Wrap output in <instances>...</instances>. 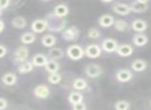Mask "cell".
<instances>
[{
    "label": "cell",
    "mask_w": 151,
    "mask_h": 110,
    "mask_svg": "<svg viewBox=\"0 0 151 110\" xmlns=\"http://www.w3.org/2000/svg\"><path fill=\"white\" fill-rule=\"evenodd\" d=\"M73 110H87V106L84 102H81V103L73 105Z\"/></svg>",
    "instance_id": "33"
},
{
    "label": "cell",
    "mask_w": 151,
    "mask_h": 110,
    "mask_svg": "<svg viewBox=\"0 0 151 110\" xmlns=\"http://www.w3.org/2000/svg\"><path fill=\"white\" fill-rule=\"evenodd\" d=\"M3 30H4V23H3V22L0 20V33H1Z\"/></svg>",
    "instance_id": "37"
},
{
    "label": "cell",
    "mask_w": 151,
    "mask_h": 110,
    "mask_svg": "<svg viewBox=\"0 0 151 110\" xmlns=\"http://www.w3.org/2000/svg\"><path fill=\"white\" fill-rule=\"evenodd\" d=\"M83 95L80 93V92H71L70 94H69L68 96V102L71 104V105H75V104H78V103H81V102H83Z\"/></svg>",
    "instance_id": "27"
},
{
    "label": "cell",
    "mask_w": 151,
    "mask_h": 110,
    "mask_svg": "<svg viewBox=\"0 0 151 110\" xmlns=\"http://www.w3.org/2000/svg\"><path fill=\"white\" fill-rule=\"evenodd\" d=\"M45 68L46 70L48 71L49 73H58L59 69H60V65L57 61H54V60H49L47 62V64L45 65Z\"/></svg>",
    "instance_id": "26"
},
{
    "label": "cell",
    "mask_w": 151,
    "mask_h": 110,
    "mask_svg": "<svg viewBox=\"0 0 151 110\" xmlns=\"http://www.w3.org/2000/svg\"><path fill=\"white\" fill-rule=\"evenodd\" d=\"M47 57H49V60H54V61L61 60L64 57V52L60 48H52L49 50L48 56Z\"/></svg>",
    "instance_id": "17"
},
{
    "label": "cell",
    "mask_w": 151,
    "mask_h": 110,
    "mask_svg": "<svg viewBox=\"0 0 151 110\" xmlns=\"http://www.w3.org/2000/svg\"><path fill=\"white\" fill-rule=\"evenodd\" d=\"M87 35L90 39H99L101 37V33L99 30H97L96 28H90L87 32Z\"/></svg>",
    "instance_id": "32"
},
{
    "label": "cell",
    "mask_w": 151,
    "mask_h": 110,
    "mask_svg": "<svg viewBox=\"0 0 151 110\" xmlns=\"http://www.w3.org/2000/svg\"><path fill=\"white\" fill-rule=\"evenodd\" d=\"M33 94L38 99H47L50 96V89L46 84H38L34 89Z\"/></svg>",
    "instance_id": "11"
},
{
    "label": "cell",
    "mask_w": 151,
    "mask_h": 110,
    "mask_svg": "<svg viewBox=\"0 0 151 110\" xmlns=\"http://www.w3.org/2000/svg\"><path fill=\"white\" fill-rule=\"evenodd\" d=\"M66 55L70 60L79 61L85 56L84 48L79 44H71L66 48Z\"/></svg>",
    "instance_id": "2"
},
{
    "label": "cell",
    "mask_w": 151,
    "mask_h": 110,
    "mask_svg": "<svg viewBox=\"0 0 151 110\" xmlns=\"http://www.w3.org/2000/svg\"><path fill=\"white\" fill-rule=\"evenodd\" d=\"M49 61V58L44 54H36L32 58V65L34 67H45V65L47 64V62Z\"/></svg>",
    "instance_id": "16"
},
{
    "label": "cell",
    "mask_w": 151,
    "mask_h": 110,
    "mask_svg": "<svg viewBox=\"0 0 151 110\" xmlns=\"http://www.w3.org/2000/svg\"><path fill=\"white\" fill-rule=\"evenodd\" d=\"M132 72L128 69H120L116 72V79L117 81L121 83H125V82H128L132 79Z\"/></svg>",
    "instance_id": "9"
},
{
    "label": "cell",
    "mask_w": 151,
    "mask_h": 110,
    "mask_svg": "<svg viewBox=\"0 0 151 110\" xmlns=\"http://www.w3.org/2000/svg\"><path fill=\"white\" fill-rule=\"evenodd\" d=\"M101 2L103 3H112L113 1H112V0H108V1H101Z\"/></svg>",
    "instance_id": "38"
},
{
    "label": "cell",
    "mask_w": 151,
    "mask_h": 110,
    "mask_svg": "<svg viewBox=\"0 0 151 110\" xmlns=\"http://www.w3.org/2000/svg\"><path fill=\"white\" fill-rule=\"evenodd\" d=\"M85 72H86V75L89 78H97L103 73V69H101V67L99 64L90 63V64H88L86 66Z\"/></svg>",
    "instance_id": "7"
},
{
    "label": "cell",
    "mask_w": 151,
    "mask_h": 110,
    "mask_svg": "<svg viewBox=\"0 0 151 110\" xmlns=\"http://www.w3.org/2000/svg\"><path fill=\"white\" fill-rule=\"evenodd\" d=\"M2 82L4 83L7 87H12V85H15L17 83L18 80V76L13 72H7L5 74H3L2 78H1Z\"/></svg>",
    "instance_id": "19"
},
{
    "label": "cell",
    "mask_w": 151,
    "mask_h": 110,
    "mask_svg": "<svg viewBox=\"0 0 151 110\" xmlns=\"http://www.w3.org/2000/svg\"><path fill=\"white\" fill-rule=\"evenodd\" d=\"M112 9H113L114 13H117V15H119V16H127L130 13L129 5L126 4V3H122V2L114 3Z\"/></svg>",
    "instance_id": "10"
},
{
    "label": "cell",
    "mask_w": 151,
    "mask_h": 110,
    "mask_svg": "<svg viewBox=\"0 0 151 110\" xmlns=\"http://www.w3.org/2000/svg\"><path fill=\"white\" fill-rule=\"evenodd\" d=\"M113 26H114V28L119 32H125L126 30H128V28H129V24L126 21L121 20V19L116 20V21L114 22Z\"/></svg>",
    "instance_id": "29"
},
{
    "label": "cell",
    "mask_w": 151,
    "mask_h": 110,
    "mask_svg": "<svg viewBox=\"0 0 151 110\" xmlns=\"http://www.w3.org/2000/svg\"><path fill=\"white\" fill-rule=\"evenodd\" d=\"M53 13H54L57 17L63 18V19H64V18L69 13V9H68V6L65 4H58L55 6Z\"/></svg>",
    "instance_id": "23"
},
{
    "label": "cell",
    "mask_w": 151,
    "mask_h": 110,
    "mask_svg": "<svg viewBox=\"0 0 151 110\" xmlns=\"http://www.w3.org/2000/svg\"><path fill=\"white\" fill-rule=\"evenodd\" d=\"M116 53H117L118 56L125 58V57L132 56V53H134V48H132L130 44H126V43L121 44V45H118V48H117V50H116Z\"/></svg>",
    "instance_id": "15"
},
{
    "label": "cell",
    "mask_w": 151,
    "mask_h": 110,
    "mask_svg": "<svg viewBox=\"0 0 151 110\" xmlns=\"http://www.w3.org/2000/svg\"><path fill=\"white\" fill-rule=\"evenodd\" d=\"M80 37V30L77 26H70L62 32V38L65 41H76Z\"/></svg>",
    "instance_id": "3"
},
{
    "label": "cell",
    "mask_w": 151,
    "mask_h": 110,
    "mask_svg": "<svg viewBox=\"0 0 151 110\" xmlns=\"http://www.w3.org/2000/svg\"><path fill=\"white\" fill-rule=\"evenodd\" d=\"M33 68L34 66L32 65V63L29 62V61H26V62L20 64V66L18 67V72L20 74H27V73L31 72L33 70Z\"/></svg>",
    "instance_id": "28"
},
{
    "label": "cell",
    "mask_w": 151,
    "mask_h": 110,
    "mask_svg": "<svg viewBox=\"0 0 151 110\" xmlns=\"http://www.w3.org/2000/svg\"><path fill=\"white\" fill-rule=\"evenodd\" d=\"M12 25L16 29H24L27 26V21L22 16H18V17H15L12 20Z\"/></svg>",
    "instance_id": "24"
},
{
    "label": "cell",
    "mask_w": 151,
    "mask_h": 110,
    "mask_svg": "<svg viewBox=\"0 0 151 110\" xmlns=\"http://www.w3.org/2000/svg\"><path fill=\"white\" fill-rule=\"evenodd\" d=\"M31 30L33 33H44L47 30V25L45 20L37 19L32 22L31 24Z\"/></svg>",
    "instance_id": "13"
},
{
    "label": "cell",
    "mask_w": 151,
    "mask_h": 110,
    "mask_svg": "<svg viewBox=\"0 0 151 110\" xmlns=\"http://www.w3.org/2000/svg\"><path fill=\"white\" fill-rule=\"evenodd\" d=\"M85 52V56L89 59H96L99 58L101 55V48L99 45V44H89L86 48L84 50Z\"/></svg>",
    "instance_id": "8"
},
{
    "label": "cell",
    "mask_w": 151,
    "mask_h": 110,
    "mask_svg": "<svg viewBox=\"0 0 151 110\" xmlns=\"http://www.w3.org/2000/svg\"><path fill=\"white\" fill-rule=\"evenodd\" d=\"M48 81L51 84H58L61 81V75L59 73H51L48 76Z\"/></svg>",
    "instance_id": "31"
},
{
    "label": "cell",
    "mask_w": 151,
    "mask_h": 110,
    "mask_svg": "<svg viewBox=\"0 0 151 110\" xmlns=\"http://www.w3.org/2000/svg\"><path fill=\"white\" fill-rule=\"evenodd\" d=\"M150 106H151V101H150Z\"/></svg>",
    "instance_id": "40"
},
{
    "label": "cell",
    "mask_w": 151,
    "mask_h": 110,
    "mask_svg": "<svg viewBox=\"0 0 151 110\" xmlns=\"http://www.w3.org/2000/svg\"><path fill=\"white\" fill-rule=\"evenodd\" d=\"M114 17L109 13H106V15H103L99 17V25L103 28H110L114 25Z\"/></svg>",
    "instance_id": "14"
},
{
    "label": "cell",
    "mask_w": 151,
    "mask_h": 110,
    "mask_svg": "<svg viewBox=\"0 0 151 110\" xmlns=\"http://www.w3.org/2000/svg\"><path fill=\"white\" fill-rule=\"evenodd\" d=\"M88 84H87V81L84 78H76L73 81V89L76 91H84L87 89Z\"/></svg>",
    "instance_id": "25"
},
{
    "label": "cell",
    "mask_w": 151,
    "mask_h": 110,
    "mask_svg": "<svg viewBox=\"0 0 151 110\" xmlns=\"http://www.w3.org/2000/svg\"><path fill=\"white\" fill-rule=\"evenodd\" d=\"M45 22L47 25V30L53 33H62L66 29V20L63 18H59L54 13H50L45 18Z\"/></svg>",
    "instance_id": "1"
},
{
    "label": "cell",
    "mask_w": 151,
    "mask_h": 110,
    "mask_svg": "<svg viewBox=\"0 0 151 110\" xmlns=\"http://www.w3.org/2000/svg\"><path fill=\"white\" fill-rule=\"evenodd\" d=\"M101 50L106 53H116L118 48V42L116 39L113 38H105L101 42Z\"/></svg>",
    "instance_id": "6"
},
{
    "label": "cell",
    "mask_w": 151,
    "mask_h": 110,
    "mask_svg": "<svg viewBox=\"0 0 151 110\" xmlns=\"http://www.w3.org/2000/svg\"><path fill=\"white\" fill-rule=\"evenodd\" d=\"M132 69L134 72H143L144 70H146L147 68V63L146 61L142 60V59H136L132 62L130 65Z\"/></svg>",
    "instance_id": "20"
},
{
    "label": "cell",
    "mask_w": 151,
    "mask_h": 110,
    "mask_svg": "<svg viewBox=\"0 0 151 110\" xmlns=\"http://www.w3.org/2000/svg\"><path fill=\"white\" fill-rule=\"evenodd\" d=\"M36 39V36L33 32H25L21 35L20 40L24 45H28V44H32Z\"/></svg>",
    "instance_id": "22"
},
{
    "label": "cell",
    "mask_w": 151,
    "mask_h": 110,
    "mask_svg": "<svg viewBox=\"0 0 151 110\" xmlns=\"http://www.w3.org/2000/svg\"><path fill=\"white\" fill-rule=\"evenodd\" d=\"M57 42V39L53 34H46L42 37V43L44 46L46 48H52L53 46L56 44Z\"/></svg>",
    "instance_id": "21"
},
{
    "label": "cell",
    "mask_w": 151,
    "mask_h": 110,
    "mask_svg": "<svg viewBox=\"0 0 151 110\" xmlns=\"http://www.w3.org/2000/svg\"><path fill=\"white\" fill-rule=\"evenodd\" d=\"M11 4V1L9 0H0V11H3V9H7Z\"/></svg>",
    "instance_id": "34"
},
{
    "label": "cell",
    "mask_w": 151,
    "mask_h": 110,
    "mask_svg": "<svg viewBox=\"0 0 151 110\" xmlns=\"http://www.w3.org/2000/svg\"><path fill=\"white\" fill-rule=\"evenodd\" d=\"M1 15H2V11H0V17H1Z\"/></svg>",
    "instance_id": "39"
},
{
    "label": "cell",
    "mask_w": 151,
    "mask_h": 110,
    "mask_svg": "<svg viewBox=\"0 0 151 110\" xmlns=\"http://www.w3.org/2000/svg\"><path fill=\"white\" fill-rule=\"evenodd\" d=\"M6 54H7V48L4 45H2V44H0V59L6 56Z\"/></svg>",
    "instance_id": "36"
},
{
    "label": "cell",
    "mask_w": 151,
    "mask_h": 110,
    "mask_svg": "<svg viewBox=\"0 0 151 110\" xmlns=\"http://www.w3.org/2000/svg\"><path fill=\"white\" fill-rule=\"evenodd\" d=\"M114 108H115V110H129L130 103L125 100H119V101L115 102Z\"/></svg>",
    "instance_id": "30"
},
{
    "label": "cell",
    "mask_w": 151,
    "mask_h": 110,
    "mask_svg": "<svg viewBox=\"0 0 151 110\" xmlns=\"http://www.w3.org/2000/svg\"><path fill=\"white\" fill-rule=\"evenodd\" d=\"M149 6L148 0H136L129 4L130 13H143L147 11Z\"/></svg>",
    "instance_id": "4"
},
{
    "label": "cell",
    "mask_w": 151,
    "mask_h": 110,
    "mask_svg": "<svg viewBox=\"0 0 151 110\" xmlns=\"http://www.w3.org/2000/svg\"><path fill=\"white\" fill-rule=\"evenodd\" d=\"M28 56H29V50H28V48H26L25 45L19 46V48L15 50V54H14L15 61L20 63V64L26 62L28 59Z\"/></svg>",
    "instance_id": "5"
},
{
    "label": "cell",
    "mask_w": 151,
    "mask_h": 110,
    "mask_svg": "<svg viewBox=\"0 0 151 110\" xmlns=\"http://www.w3.org/2000/svg\"><path fill=\"white\" fill-rule=\"evenodd\" d=\"M7 105H9V103H7L6 99L0 98V110H5L7 108Z\"/></svg>",
    "instance_id": "35"
},
{
    "label": "cell",
    "mask_w": 151,
    "mask_h": 110,
    "mask_svg": "<svg viewBox=\"0 0 151 110\" xmlns=\"http://www.w3.org/2000/svg\"><path fill=\"white\" fill-rule=\"evenodd\" d=\"M132 42L136 46L142 48L148 43V37L144 33H136L132 36Z\"/></svg>",
    "instance_id": "18"
},
{
    "label": "cell",
    "mask_w": 151,
    "mask_h": 110,
    "mask_svg": "<svg viewBox=\"0 0 151 110\" xmlns=\"http://www.w3.org/2000/svg\"><path fill=\"white\" fill-rule=\"evenodd\" d=\"M129 26L134 32H137V33H143V32L146 31L147 28H148V25H147L146 22L141 19L134 20Z\"/></svg>",
    "instance_id": "12"
}]
</instances>
